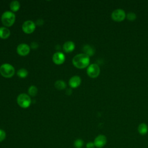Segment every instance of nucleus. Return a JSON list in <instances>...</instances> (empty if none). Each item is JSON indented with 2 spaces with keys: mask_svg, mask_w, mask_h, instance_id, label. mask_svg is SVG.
Listing matches in <instances>:
<instances>
[{
  "mask_svg": "<svg viewBox=\"0 0 148 148\" xmlns=\"http://www.w3.org/2000/svg\"><path fill=\"white\" fill-rule=\"evenodd\" d=\"M73 65L79 69L87 67L90 63V57L84 53H80L76 55L72 59Z\"/></svg>",
  "mask_w": 148,
  "mask_h": 148,
  "instance_id": "1",
  "label": "nucleus"
},
{
  "mask_svg": "<svg viewBox=\"0 0 148 148\" xmlns=\"http://www.w3.org/2000/svg\"><path fill=\"white\" fill-rule=\"evenodd\" d=\"M15 19V14L10 11H6L4 12L1 16L2 23L6 27L12 26L14 24Z\"/></svg>",
  "mask_w": 148,
  "mask_h": 148,
  "instance_id": "2",
  "label": "nucleus"
},
{
  "mask_svg": "<svg viewBox=\"0 0 148 148\" xmlns=\"http://www.w3.org/2000/svg\"><path fill=\"white\" fill-rule=\"evenodd\" d=\"M14 68L10 64H3L0 66V73L5 77H11L14 75Z\"/></svg>",
  "mask_w": 148,
  "mask_h": 148,
  "instance_id": "3",
  "label": "nucleus"
},
{
  "mask_svg": "<svg viewBox=\"0 0 148 148\" xmlns=\"http://www.w3.org/2000/svg\"><path fill=\"white\" fill-rule=\"evenodd\" d=\"M17 102L20 106L23 108H28L31 103V99L29 95L23 93L20 94L17 98Z\"/></svg>",
  "mask_w": 148,
  "mask_h": 148,
  "instance_id": "4",
  "label": "nucleus"
},
{
  "mask_svg": "<svg viewBox=\"0 0 148 148\" xmlns=\"http://www.w3.org/2000/svg\"><path fill=\"white\" fill-rule=\"evenodd\" d=\"M100 68L96 64L90 65L87 69V73L91 78H95L99 75Z\"/></svg>",
  "mask_w": 148,
  "mask_h": 148,
  "instance_id": "5",
  "label": "nucleus"
},
{
  "mask_svg": "<svg viewBox=\"0 0 148 148\" xmlns=\"http://www.w3.org/2000/svg\"><path fill=\"white\" fill-rule=\"evenodd\" d=\"M111 16L113 20L119 22L124 20L126 15L125 12L123 9H117L112 12Z\"/></svg>",
  "mask_w": 148,
  "mask_h": 148,
  "instance_id": "6",
  "label": "nucleus"
},
{
  "mask_svg": "<svg viewBox=\"0 0 148 148\" xmlns=\"http://www.w3.org/2000/svg\"><path fill=\"white\" fill-rule=\"evenodd\" d=\"M23 31L26 34H31L35 29V24L31 20L25 21L22 25Z\"/></svg>",
  "mask_w": 148,
  "mask_h": 148,
  "instance_id": "7",
  "label": "nucleus"
},
{
  "mask_svg": "<svg viewBox=\"0 0 148 148\" xmlns=\"http://www.w3.org/2000/svg\"><path fill=\"white\" fill-rule=\"evenodd\" d=\"M107 142L106 137L103 135H99L97 136L94 141V143L95 147L98 148L103 147Z\"/></svg>",
  "mask_w": 148,
  "mask_h": 148,
  "instance_id": "8",
  "label": "nucleus"
},
{
  "mask_svg": "<svg viewBox=\"0 0 148 148\" xmlns=\"http://www.w3.org/2000/svg\"><path fill=\"white\" fill-rule=\"evenodd\" d=\"M30 51L29 46L25 43L20 44L17 47V53L21 56H25L29 54Z\"/></svg>",
  "mask_w": 148,
  "mask_h": 148,
  "instance_id": "9",
  "label": "nucleus"
},
{
  "mask_svg": "<svg viewBox=\"0 0 148 148\" xmlns=\"http://www.w3.org/2000/svg\"><path fill=\"white\" fill-rule=\"evenodd\" d=\"M65 57L64 53L58 51L53 56V61L57 65H61L65 61Z\"/></svg>",
  "mask_w": 148,
  "mask_h": 148,
  "instance_id": "10",
  "label": "nucleus"
},
{
  "mask_svg": "<svg viewBox=\"0 0 148 148\" xmlns=\"http://www.w3.org/2000/svg\"><path fill=\"white\" fill-rule=\"evenodd\" d=\"M81 78L79 76H72L69 81V84L71 88H76L81 84Z\"/></svg>",
  "mask_w": 148,
  "mask_h": 148,
  "instance_id": "11",
  "label": "nucleus"
},
{
  "mask_svg": "<svg viewBox=\"0 0 148 148\" xmlns=\"http://www.w3.org/2000/svg\"><path fill=\"white\" fill-rule=\"evenodd\" d=\"M75 49V43L72 41H67L63 45V50L66 53L72 52Z\"/></svg>",
  "mask_w": 148,
  "mask_h": 148,
  "instance_id": "12",
  "label": "nucleus"
},
{
  "mask_svg": "<svg viewBox=\"0 0 148 148\" xmlns=\"http://www.w3.org/2000/svg\"><path fill=\"white\" fill-rule=\"evenodd\" d=\"M10 35L9 29L6 27H0V38L6 39Z\"/></svg>",
  "mask_w": 148,
  "mask_h": 148,
  "instance_id": "13",
  "label": "nucleus"
},
{
  "mask_svg": "<svg viewBox=\"0 0 148 148\" xmlns=\"http://www.w3.org/2000/svg\"><path fill=\"white\" fill-rule=\"evenodd\" d=\"M83 50L84 52V54H87L88 56H92L95 53L94 49L88 45H84L83 47Z\"/></svg>",
  "mask_w": 148,
  "mask_h": 148,
  "instance_id": "14",
  "label": "nucleus"
},
{
  "mask_svg": "<svg viewBox=\"0 0 148 148\" xmlns=\"http://www.w3.org/2000/svg\"><path fill=\"white\" fill-rule=\"evenodd\" d=\"M138 131L139 133L142 135L147 134L148 131V127L145 123H141L138 127Z\"/></svg>",
  "mask_w": 148,
  "mask_h": 148,
  "instance_id": "15",
  "label": "nucleus"
},
{
  "mask_svg": "<svg viewBox=\"0 0 148 148\" xmlns=\"http://www.w3.org/2000/svg\"><path fill=\"white\" fill-rule=\"evenodd\" d=\"M20 8V4L17 1H13L10 4V8L13 12H17Z\"/></svg>",
  "mask_w": 148,
  "mask_h": 148,
  "instance_id": "16",
  "label": "nucleus"
},
{
  "mask_svg": "<svg viewBox=\"0 0 148 148\" xmlns=\"http://www.w3.org/2000/svg\"><path fill=\"white\" fill-rule=\"evenodd\" d=\"M54 86L58 90H63L66 88V83L65 82L59 80L55 82Z\"/></svg>",
  "mask_w": 148,
  "mask_h": 148,
  "instance_id": "17",
  "label": "nucleus"
},
{
  "mask_svg": "<svg viewBox=\"0 0 148 148\" xmlns=\"http://www.w3.org/2000/svg\"><path fill=\"white\" fill-rule=\"evenodd\" d=\"M17 75H18V77H20L21 78H24L27 76L28 71H27V69H25L24 68H21L18 70V71L17 72Z\"/></svg>",
  "mask_w": 148,
  "mask_h": 148,
  "instance_id": "18",
  "label": "nucleus"
},
{
  "mask_svg": "<svg viewBox=\"0 0 148 148\" xmlns=\"http://www.w3.org/2000/svg\"><path fill=\"white\" fill-rule=\"evenodd\" d=\"M38 92V89L36 86H31L28 88V93L31 96H35Z\"/></svg>",
  "mask_w": 148,
  "mask_h": 148,
  "instance_id": "19",
  "label": "nucleus"
},
{
  "mask_svg": "<svg viewBox=\"0 0 148 148\" xmlns=\"http://www.w3.org/2000/svg\"><path fill=\"white\" fill-rule=\"evenodd\" d=\"M84 142L82 139H77L75 140L74 142V146L76 148H81L83 146Z\"/></svg>",
  "mask_w": 148,
  "mask_h": 148,
  "instance_id": "20",
  "label": "nucleus"
},
{
  "mask_svg": "<svg viewBox=\"0 0 148 148\" xmlns=\"http://www.w3.org/2000/svg\"><path fill=\"white\" fill-rule=\"evenodd\" d=\"M127 18L128 20L134 21L136 19V16L135 13H134L133 12H130L127 14Z\"/></svg>",
  "mask_w": 148,
  "mask_h": 148,
  "instance_id": "21",
  "label": "nucleus"
},
{
  "mask_svg": "<svg viewBox=\"0 0 148 148\" xmlns=\"http://www.w3.org/2000/svg\"><path fill=\"white\" fill-rule=\"evenodd\" d=\"M6 138V132L4 130L0 129V142H2Z\"/></svg>",
  "mask_w": 148,
  "mask_h": 148,
  "instance_id": "22",
  "label": "nucleus"
},
{
  "mask_svg": "<svg viewBox=\"0 0 148 148\" xmlns=\"http://www.w3.org/2000/svg\"><path fill=\"white\" fill-rule=\"evenodd\" d=\"M95 146L94 145V143L92 142H88L86 144V148H94Z\"/></svg>",
  "mask_w": 148,
  "mask_h": 148,
  "instance_id": "23",
  "label": "nucleus"
},
{
  "mask_svg": "<svg viewBox=\"0 0 148 148\" xmlns=\"http://www.w3.org/2000/svg\"><path fill=\"white\" fill-rule=\"evenodd\" d=\"M31 47L32 48H33V49H35V48H36V47H38V44H37V43H36V42H32V43H31Z\"/></svg>",
  "mask_w": 148,
  "mask_h": 148,
  "instance_id": "24",
  "label": "nucleus"
}]
</instances>
